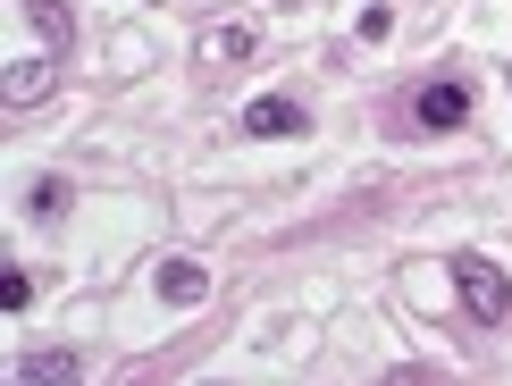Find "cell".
Segmentation results:
<instances>
[{"label":"cell","mask_w":512,"mask_h":386,"mask_svg":"<svg viewBox=\"0 0 512 386\" xmlns=\"http://www.w3.org/2000/svg\"><path fill=\"white\" fill-rule=\"evenodd\" d=\"M454 294H462V311H471L479 328H504V319H512V286H504V269H496V261H479V252H454Z\"/></svg>","instance_id":"obj_1"},{"label":"cell","mask_w":512,"mask_h":386,"mask_svg":"<svg viewBox=\"0 0 512 386\" xmlns=\"http://www.w3.org/2000/svg\"><path fill=\"white\" fill-rule=\"evenodd\" d=\"M471 118V84H420V101H412V126H429V135H445V126H462Z\"/></svg>","instance_id":"obj_2"},{"label":"cell","mask_w":512,"mask_h":386,"mask_svg":"<svg viewBox=\"0 0 512 386\" xmlns=\"http://www.w3.org/2000/svg\"><path fill=\"white\" fill-rule=\"evenodd\" d=\"M244 135H261V143H277V135H303V101H286V93H261L244 110Z\"/></svg>","instance_id":"obj_3"},{"label":"cell","mask_w":512,"mask_h":386,"mask_svg":"<svg viewBox=\"0 0 512 386\" xmlns=\"http://www.w3.org/2000/svg\"><path fill=\"white\" fill-rule=\"evenodd\" d=\"M17 386H84V353H26Z\"/></svg>","instance_id":"obj_4"},{"label":"cell","mask_w":512,"mask_h":386,"mask_svg":"<svg viewBox=\"0 0 512 386\" xmlns=\"http://www.w3.org/2000/svg\"><path fill=\"white\" fill-rule=\"evenodd\" d=\"M160 294H168V303H202V294H210V269H202V261H160Z\"/></svg>","instance_id":"obj_5"},{"label":"cell","mask_w":512,"mask_h":386,"mask_svg":"<svg viewBox=\"0 0 512 386\" xmlns=\"http://www.w3.org/2000/svg\"><path fill=\"white\" fill-rule=\"evenodd\" d=\"M51 93V59H17L9 68V110H26V101Z\"/></svg>","instance_id":"obj_6"},{"label":"cell","mask_w":512,"mask_h":386,"mask_svg":"<svg viewBox=\"0 0 512 386\" xmlns=\"http://www.w3.org/2000/svg\"><path fill=\"white\" fill-rule=\"evenodd\" d=\"M202 59H219V68L252 59V26H210V34H202Z\"/></svg>","instance_id":"obj_7"},{"label":"cell","mask_w":512,"mask_h":386,"mask_svg":"<svg viewBox=\"0 0 512 386\" xmlns=\"http://www.w3.org/2000/svg\"><path fill=\"white\" fill-rule=\"evenodd\" d=\"M26 210H34V219H59V210H68V177H34Z\"/></svg>","instance_id":"obj_8"},{"label":"cell","mask_w":512,"mask_h":386,"mask_svg":"<svg viewBox=\"0 0 512 386\" xmlns=\"http://www.w3.org/2000/svg\"><path fill=\"white\" fill-rule=\"evenodd\" d=\"M0 303H9V311H26V303H34V286H26V269H9V277H0Z\"/></svg>","instance_id":"obj_9"}]
</instances>
